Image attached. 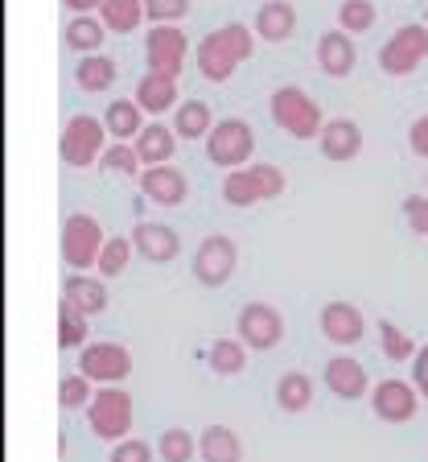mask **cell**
Returning <instances> with one entry per match:
<instances>
[{
	"label": "cell",
	"instance_id": "f35d334b",
	"mask_svg": "<svg viewBox=\"0 0 428 462\" xmlns=\"http://www.w3.org/2000/svg\"><path fill=\"white\" fill-rule=\"evenodd\" d=\"M190 13V0H144V17L152 25H173Z\"/></svg>",
	"mask_w": 428,
	"mask_h": 462
},
{
	"label": "cell",
	"instance_id": "60d3db41",
	"mask_svg": "<svg viewBox=\"0 0 428 462\" xmlns=\"http://www.w3.org/2000/svg\"><path fill=\"white\" fill-rule=\"evenodd\" d=\"M112 462H152V446L141 438H124V442H115Z\"/></svg>",
	"mask_w": 428,
	"mask_h": 462
},
{
	"label": "cell",
	"instance_id": "7c38bea8",
	"mask_svg": "<svg viewBox=\"0 0 428 462\" xmlns=\"http://www.w3.org/2000/svg\"><path fill=\"white\" fill-rule=\"evenodd\" d=\"M78 372L87 380H99V384H120V380L132 375V351L120 343H87Z\"/></svg>",
	"mask_w": 428,
	"mask_h": 462
},
{
	"label": "cell",
	"instance_id": "83f0119b",
	"mask_svg": "<svg viewBox=\"0 0 428 462\" xmlns=\"http://www.w3.org/2000/svg\"><path fill=\"white\" fill-rule=\"evenodd\" d=\"M99 21L107 25V33H132L144 21V0H104Z\"/></svg>",
	"mask_w": 428,
	"mask_h": 462
},
{
	"label": "cell",
	"instance_id": "ee69618b",
	"mask_svg": "<svg viewBox=\"0 0 428 462\" xmlns=\"http://www.w3.org/2000/svg\"><path fill=\"white\" fill-rule=\"evenodd\" d=\"M62 5H67V9H70V13H75V17H78V13H91V9H99L104 0H62Z\"/></svg>",
	"mask_w": 428,
	"mask_h": 462
},
{
	"label": "cell",
	"instance_id": "6da1fadb",
	"mask_svg": "<svg viewBox=\"0 0 428 462\" xmlns=\"http://www.w3.org/2000/svg\"><path fill=\"white\" fill-rule=\"evenodd\" d=\"M251 54H256V29L231 21V25H223V29H214V33L202 38L198 70H202V79H210V83H227V79L235 75L239 62H248Z\"/></svg>",
	"mask_w": 428,
	"mask_h": 462
},
{
	"label": "cell",
	"instance_id": "2e32d148",
	"mask_svg": "<svg viewBox=\"0 0 428 462\" xmlns=\"http://www.w3.org/2000/svg\"><path fill=\"white\" fill-rule=\"evenodd\" d=\"M141 190L149 194L152 202H161V207H181L186 194H190V182H186V173L173 170V165H149L141 173Z\"/></svg>",
	"mask_w": 428,
	"mask_h": 462
},
{
	"label": "cell",
	"instance_id": "8fae6325",
	"mask_svg": "<svg viewBox=\"0 0 428 462\" xmlns=\"http://www.w3.org/2000/svg\"><path fill=\"white\" fill-rule=\"evenodd\" d=\"M144 58H149V70L178 79L186 58H190V38L178 25H152L144 38Z\"/></svg>",
	"mask_w": 428,
	"mask_h": 462
},
{
	"label": "cell",
	"instance_id": "74e56055",
	"mask_svg": "<svg viewBox=\"0 0 428 462\" xmlns=\"http://www.w3.org/2000/svg\"><path fill=\"white\" fill-rule=\"evenodd\" d=\"M91 380H87L83 372H75V375H62V384H58V404L62 409H87L91 404Z\"/></svg>",
	"mask_w": 428,
	"mask_h": 462
},
{
	"label": "cell",
	"instance_id": "d590c367",
	"mask_svg": "<svg viewBox=\"0 0 428 462\" xmlns=\"http://www.w3.org/2000/svg\"><path fill=\"white\" fill-rule=\"evenodd\" d=\"M141 153H136V144H128V141H115V144H107L104 149V170H112V173H124V178H132V173H144L141 170Z\"/></svg>",
	"mask_w": 428,
	"mask_h": 462
},
{
	"label": "cell",
	"instance_id": "ffe728a7",
	"mask_svg": "<svg viewBox=\"0 0 428 462\" xmlns=\"http://www.w3.org/2000/svg\"><path fill=\"white\" fill-rule=\"evenodd\" d=\"M62 298L70 306H78L87 318H96L107 310V281L104 277H91V273H70L67 285H62Z\"/></svg>",
	"mask_w": 428,
	"mask_h": 462
},
{
	"label": "cell",
	"instance_id": "7bdbcfd3",
	"mask_svg": "<svg viewBox=\"0 0 428 462\" xmlns=\"http://www.w3.org/2000/svg\"><path fill=\"white\" fill-rule=\"evenodd\" d=\"M412 380H416L420 396H428V346H420L416 359H412Z\"/></svg>",
	"mask_w": 428,
	"mask_h": 462
},
{
	"label": "cell",
	"instance_id": "4dcf8cb0",
	"mask_svg": "<svg viewBox=\"0 0 428 462\" xmlns=\"http://www.w3.org/2000/svg\"><path fill=\"white\" fill-rule=\"evenodd\" d=\"M132 236H107V244H104V252H99V264H96V273L104 281H112V277H120V273L128 269V260H132Z\"/></svg>",
	"mask_w": 428,
	"mask_h": 462
},
{
	"label": "cell",
	"instance_id": "d6a6232c",
	"mask_svg": "<svg viewBox=\"0 0 428 462\" xmlns=\"http://www.w3.org/2000/svg\"><path fill=\"white\" fill-rule=\"evenodd\" d=\"M58 343L67 346V351L87 343V314L78 306H70L67 298L58 301Z\"/></svg>",
	"mask_w": 428,
	"mask_h": 462
},
{
	"label": "cell",
	"instance_id": "277c9868",
	"mask_svg": "<svg viewBox=\"0 0 428 462\" xmlns=\"http://www.w3.org/2000/svg\"><path fill=\"white\" fill-rule=\"evenodd\" d=\"M87 421L104 442H124L128 430H132V396L120 384H104L87 404Z\"/></svg>",
	"mask_w": 428,
	"mask_h": 462
},
{
	"label": "cell",
	"instance_id": "5b68a950",
	"mask_svg": "<svg viewBox=\"0 0 428 462\" xmlns=\"http://www.w3.org/2000/svg\"><path fill=\"white\" fill-rule=\"evenodd\" d=\"M62 162L75 165V170H87V165L104 162V149H107V125L96 120V116H70L67 128H62Z\"/></svg>",
	"mask_w": 428,
	"mask_h": 462
},
{
	"label": "cell",
	"instance_id": "9a60e30c",
	"mask_svg": "<svg viewBox=\"0 0 428 462\" xmlns=\"http://www.w3.org/2000/svg\"><path fill=\"white\" fill-rule=\"evenodd\" d=\"M354 62H359V50H354L346 29H330V33L317 38V67L330 79H346L354 70Z\"/></svg>",
	"mask_w": 428,
	"mask_h": 462
},
{
	"label": "cell",
	"instance_id": "30bf717a",
	"mask_svg": "<svg viewBox=\"0 0 428 462\" xmlns=\"http://www.w3.org/2000/svg\"><path fill=\"white\" fill-rule=\"evenodd\" d=\"M235 330L251 351H272L285 338V318H280L277 306H268V301H248L235 318Z\"/></svg>",
	"mask_w": 428,
	"mask_h": 462
},
{
	"label": "cell",
	"instance_id": "f546056e",
	"mask_svg": "<svg viewBox=\"0 0 428 462\" xmlns=\"http://www.w3.org/2000/svg\"><path fill=\"white\" fill-rule=\"evenodd\" d=\"M75 83L83 91H91V96H99V91H107L115 83V62L104 54H83V62L75 70Z\"/></svg>",
	"mask_w": 428,
	"mask_h": 462
},
{
	"label": "cell",
	"instance_id": "ba28073f",
	"mask_svg": "<svg viewBox=\"0 0 428 462\" xmlns=\"http://www.w3.org/2000/svg\"><path fill=\"white\" fill-rule=\"evenodd\" d=\"M424 58H428V25L412 21V25H400L387 38V46L379 50V67H383V75L404 79V75H412Z\"/></svg>",
	"mask_w": 428,
	"mask_h": 462
},
{
	"label": "cell",
	"instance_id": "d6986e66",
	"mask_svg": "<svg viewBox=\"0 0 428 462\" xmlns=\"http://www.w3.org/2000/svg\"><path fill=\"white\" fill-rule=\"evenodd\" d=\"M325 388L333 396H342V401H359L367 393V367L351 356H333L325 364Z\"/></svg>",
	"mask_w": 428,
	"mask_h": 462
},
{
	"label": "cell",
	"instance_id": "1f68e13d",
	"mask_svg": "<svg viewBox=\"0 0 428 462\" xmlns=\"http://www.w3.org/2000/svg\"><path fill=\"white\" fill-rule=\"evenodd\" d=\"M243 364H248V343H243V338H214V346H210V367H214V372L239 375Z\"/></svg>",
	"mask_w": 428,
	"mask_h": 462
},
{
	"label": "cell",
	"instance_id": "603a6c76",
	"mask_svg": "<svg viewBox=\"0 0 428 462\" xmlns=\"http://www.w3.org/2000/svg\"><path fill=\"white\" fill-rule=\"evenodd\" d=\"M198 454L202 462H243V442L227 425H206L198 438Z\"/></svg>",
	"mask_w": 428,
	"mask_h": 462
},
{
	"label": "cell",
	"instance_id": "4316f807",
	"mask_svg": "<svg viewBox=\"0 0 428 462\" xmlns=\"http://www.w3.org/2000/svg\"><path fill=\"white\" fill-rule=\"evenodd\" d=\"M62 33H67L70 50H78V54H96V50L104 46V38H107V25L99 17H91V13H78V17L67 21Z\"/></svg>",
	"mask_w": 428,
	"mask_h": 462
},
{
	"label": "cell",
	"instance_id": "3957f363",
	"mask_svg": "<svg viewBox=\"0 0 428 462\" xmlns=\"http://www.w3.org/2000/svg\"><path fill=\"white\" fill-rule=\"evenodd\" d=\"M288 186L285 170L280 165H243V170H231L227 182H223V199L231 202V207H256V202L264 199H280Z\"/></svg>",
	"mask_w": 428,
	"mask_h": 462
},
{
	"label": "cell",
	"instance_id": "e575fe53",
	"mask_svg": "<svg viewBox=\"0 0 428 462\" xmlns=\"http://www.w3.org/2000/svg\"><path fill=\"white\" fill-rule=\"evenodd\" d=\"M157 454H161V462H190L194 454H198V438H194L190 430L173 425V430L161 433V442H157Z\"/></svg>",
	"mask_w": 428,
	"mask_h": 462
},
{
	"label": "cell",
	"instance_id": "d4e9b609",
	"mask_svg": "<svg viewBox=\"0 0 428 462\" xmlns=\"http://www.w3.org/2000/svg\"><path fill=\"white\" fill-rule=\"evenodd\" d=\"M132 144H136V153H141L144 165H165L173 153H178V133L165 125H149Z\"/></svg>",
	"mask_w": 428,
	"mask_h": 462
},
{
	"label": "cell",
	"instance_id": "44dd1931",
	"mask_svg": "<svg viewBox=\"0 0 428 462\" xmlns=\"http://www.w3.org/2000/svg\"><path fill=\"white\" fill-rule=\"evenodd\" d=\"M296 33V9L288 0H264L256 13V38L264 42H288Z\"/></svg>",
	"mask_w": 428,
	"mask_h": 462
},
{
	"label": "cell",
	"instance_id": "484cf974",
	"mask_svg": "<svg viewBox=\"0 0 428 462\" xmlns=\"http://www.w3.org/2000/svg\"><path fill=\"white\" fill-rule=\"evenodd\" d=\"M210 128H214L210 107L202 104V99H181L178 112H173V133H178L181 141H198V136H210Z\"/></svg>",
	"mask_w": 428,
	"mask_h": 462
},
{
	"label": "cell",
	"instance_id": "7402d4cb",
	"mask_svg": "<svg viewBox=\"0 0 428 462\" xmlns=\"http://www.w3.org/2000/svg\"><path fill=\"white\" fill-rule=\"evenodd\" d=\"M136 104L144 107L149 116H161L173 107V99H178V79L173 75H157V70H149V75L136 83Z\"/></svg>",
	"mask_w": 428,
	"mask_h": 462
},
{
	"label": "cell",
	"instance_id": "836d02e7",
	"mask_svg": "<svg viewBox=\"0 0 428 462\" xmlns=\"http://www.w3.org/2000/svg\"><path fill=\"white\" fill-rule=\"evenodd\" d=\"M379 343H383V356H387L391 364H408V359H416V351H420V346L412 343L408 330H400L396 322H387V318L379 322Z\"/></svg>",
	"mask_w": 428,
	"mask_h": 462
},
{
	"label": "cell",
	"instance_id": "e0dca14e",
	"mask_svg": "<svg viewBox=\"0 0 428 462\" xmlns=\"http://www.w3.org/2000/svg\"><path fill=\"white\" fill-rule=\"evenodd\" d=\"M322 330L330 343L338 346H354L362 338V310L351 306V301H325L322 306Z\"/></svg>",
	"mask_w": 428,
	"mask_h": 462
},
{
	"label": "cell",
	"instance_id": "f1b7e54d",
	"mask_svg": "<svg viewBox=\"0 0 428 462\" xmlns=\"http://www.w3.org/2000/svg\"><path fill=\"white\" fill-rule=\"evenodd\" d=\"M309 401H314V380L305 372H285L277 380V404L285 413H301L309 409Z\"/></svg>",
	"mask_w": 428,
	"mask_h": 462
},
{
	"label": "cell",
	"instance_id": "4fadbf2b",
	"mask_svg": "<svg viewBox=\"0 0 428 462\" xmlns=\"http://www.w3.org/2000/svg\"><path fill=\"white\" fill-rule=\"evenodd\" d=\"M371 409L379 421L404 425L420 413V388L404 384V380H383V384L371 393Z\"/></svg>",
	"mask_w": 428,
	"mask_h": 462
},
{
	"label": "cell",
	"instance_id": "52a82bcc",
	"mask_svg": "<svg viewBox=\"0 0 428 462\" xmlns=\"http://www.w3.org/2000/svg\"><path fill=\"white\" fill-rule=\"evenodd\" d=\"M251 153H256V128H251L248 120L227 116V120H219V125L210 128L206 157L214 165H223V170H243Z\"/></svg>",
	"mask_w": 428,
	"mask_h": 462
},
{
	"label": "cell",
	"instance_id": "5bb4252c",
	"mask_svg": "<svg viewBox=\"0 0 428 462\" xmlns=\"http://www.w3.org/2000/svg\"><path fill=\"white\" fill-rule=\"evenodd\" d=\"M132 248L141 252L149 264H169V260L181 252V240H178V231L165 227V223H136Z\"/></svg>",
	"mask_w": 428,
	"mask_h": 462
},
{
	"label": "cell",
	"instance_id": "f6af8a7d",
	"mask_svg": "<svg viewBox=\"0 0 428 462\" xmlns=\"http://www.w3.org/2000/svg\"><path fill=\"white\" fill-rule=\"evenodd\" d=\"M424 25H428V0H424Z\"/></svg>",
	"mask_w": 428,
	"mask_h": 462
},
{
	"label": "cell",
	"instance_id": "cb8c5ba5",
	"mask_svg": "<svg viewBox=\"0 0 428 462\" xmlns=\"http://www.w3.org/2000/svg\"><path fill=\"white\" fill-rule=\"evenodd\" d=\"M144 107L136 99H112L104 112V125H107V136L112 141H136L144 133Z\"/></svg>",
	"mask_w": 428,
	"mask_h": 462
},
{
	"label": "cell",
	"instance_id": "ab89813d",
	"mask_svg": "<svg viewBox=\"0 0 428 462\" xmlns=\"http://www.w3.org/2000/svg\"><path fill=\"white\" fill-rule=\"evenodd\" d=\"M404 219H408V227L416 231V236H428V199L424 194H408V199H404Z\"/></svg>",
	"mask_w": 428,
	"mask_h": 462
},
{
	"label": "cell",
	"instance_id": "9c48e42d",
	"mask_svg": "<svg viewBox=\"0 0 428 462\" xmlns=\"http://www.w3.org/2000/svg\"><path fill=\"white\" fill-rule=\"evenodd\" d=\"M235 264H239V248L231 236H206L198 244V252H194V277L206 289L227 285L235 277Z\"/></svg>",
	"mask_w": 428,
	"mask_h": 462
},
{
	"label": "cell",
	"instance_id": "ac0fdd59",
	"mask_svg": "<svg viewBox=\"0 0 428 462\" xmlns=\"http://www.w3.org/2000/svg\"><path fill=\"white\" fill-rule=\"evenodd\" d=\"M317 144H322V157H330V162H354L362 153V128L354 120H325Z\"/></svg>",
	"mask_w": 428,
	"mask_h": 462
},
{
	"label": "cell",
	"instance_id": "7a4b0ae2",
	"mask_svg": "<svg viewBox=\"0 0 428 462\" xmlns=\"http://www.w3.org/2000/svg\"><path fill=\"white\" fill-rule=\"evenodd\" d=\"M268 112H272V120H277L288 136H296V141H314V136H322V128H325V116H322V107H317V99L296 83L277 87Z\"/></svg>",
	"mask_w": 428,
	"mask_h": 462
},
{
	"label": "cell",
	"instance_id": "bcb514c9",
	"mask_svg": "<svg viewBox=\"0 0 428 462\" xmlns=\"http://www.w3.org/2000/svg\"><path fill=\"white\" fill-rule=\"evenodd\" d=\"M424 186H428V178H424Z\"/></svg>",
	"mask_w": 428,
	"mask_h": 462
},
{
	"label": "cell",
	"instance_id": "8992f818",
	"mask_svg": "<svg viewBox=\"0 0 428 462\" xmlns=\"http://www.w3.org/2000/svg\"><path fill=\"white\" fill-rule=\"evenodd\" d=\"M107 236L104 227H99L96 215H70L67 223H62V260L70 264V273H87L99 264V252H104Z\"/></svg>",
	"mask_w": 428,
	"mask_h": 462
},
{
	"label": "cell",
	"instance_id": "b9f144b4",
	"mask_svg": "<svg viewBox=\"0 0 428 462\" xmlns=\"http://www.w3.org/2000/svg\"><path fill=\"white\" fill-rule=\"evenodd\" d=\"M408 144H412V153H416V157H428V112L420 116V120H412Z\"/></svg>",
	"mask_w": 428,
	"mask_h": 462
},
{
	"label": "cell",
	"instance_id": "8d00e7d4",
	"mask_svg": "<svg viewBox=\"0 0 428 462\" xmlns=\"http://www.w3.org/2000/svg\"><path fill=\"white\" fill-rule=\"evenodd\" d=\"M338 25L346 33H367L375 25V5L371 0H342V9H338Z\"/></svg>",
	"mask_w": 428,
	"mask_h": 462
}]
</instances>
